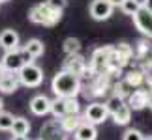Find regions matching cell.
I'll use <instances>...</instances> for the list:
<instances>
[{
  "instance_id": "2",
  "label": "cell",
  "mask_w": 152,
  "mask_h": 140,
  "mask_svg": "<svg viewBox=\"0 0 152 140\" xmlns=\"http://www.w3.org/2000/svg\"><path fill=\"white\" fill-rule=\"evenodd\" d=\"M62 17V11H58L55 8H51L47 2L32 6L28 11V21L34 25H42V26H55Z\"/></svg>"
},
{
  "instance_id": "20",
  "label": "cell",
  "mask_w": 152,
  "mask_h": 140,
  "mask_svg": "<svg viewBox=\"0 0 152 140\" xmlns=\"http://www.w3.org/2000/svg\"><path fill=\"white\" fill-rule=\"evenodd\" d=\"M111 116H113V120H115L116 125H128L130 120H132V108L128 107V103H124L118 110H115Z\"/></svg>"
},
{
  "instance_id": "34",
  "label": "cell",
  "mask_w": 152,
  "mask_h": 140,
  "mask_svg": "<svg viewBox=\"0 0 152 140\" xmlns=\"http://www.w3.org/2000/svg\"><path fill=\"white\" fill-rule=\"evenodd\" d=\"M2 75H4V69H2V66H0V79H2Z\"/></svg>"
},
{
  "instance_id": "32",
  "label": "cell",
  "mask_w": 152,
  "mask_h": 140,
  "mask_svg": "<svg viewBox=\"0 0 152 140\" xmlns=\"http://www.w3.org/2000/svg\"><path fill=\"white\" fill-rule=\"evenodd\" d=\"M11 140H28V136H19V135H13Z\"/></svg>"
},
{
  "instance_id": "7",
  "label": "cell",
  "mask_w": 152,
  "mask_h": 140,
  "mask_svg": "<svg viewBox=\"0 0 152 140\" xmlns=\"http://www.w3.org/2000/svg\"><path fill=\"white\" fill-rule=\"evenodd\" d=\"M107 118H109L107 107H105V103H100V101L90 103L88 107H86L85 114H83V120L86 121V123H92V125H100Z\"/></svg>"
},
{
  "instance_id": "8",
  "label": "cell",
  "mask_w": 152,
  "mask_h": 140,
  "mask_svg": "<svg viewBox=\"0 0 152 140\" xmlns=\"http://www.w3.org/2000/svg\"><path fill=\"white\" fill-rule=\"evenodd\" d=\"M133 25L145 38L152 39V11H147L145 8H139L135 13L132 15Z\"/></svg>"
},
{
  "instance_id": "12",
  "label": "cell",
  "mask_w": 152,
  "mask_h": 140,
  "mask_svg": "<svg viewBox=\"0 0 152 140\" xmlns=\"http://www.w3.org/2000/svg\"><path fill=\"white\" fill-rule=\"evenodd\" d=\"M28 107H30V112L34 116H45L51 110V99L47 95H43V93H39V95H34L30 99Z\"/></svg>"
},
{
  "instance_id": "5",
  "label": "cell",
  "mask_w": 152,
  "mask_h": 140,
  "mask_svg": "<svg viewBox=\"0 0 152 140\" xmlns=\"http://www.w3.org/2000/svg\"><path fill=\"white\" fill-rule=\"evenodd\" d=\"M79 110H81V105L77 101V97H56L51 101L49 112L58 120L66 114H79Z\"/></svg>"
},
{
  "instance_id": "15",
  "label": "cell",
  "mask_w": 152,
  "mask_h": 140,
  "mask_svg": "<svg viewBox=\"0 0 152 140\" xmlns=\"http://www.w3.org/2000/svg\"><path fill=\"white\" fill-rule=\"evenodd\" d=\"M0 47L4 51H13L19 47V34L11 28H6V30L0 32Z\"/></svg>"
},
{
  "instance_id": "31",
  "label": "cell",
  "mask_w": 152,
  "mask_h": 140,
  "mask_svg": "<svg viewBox=\"0 0 152 140\" xmlns=\"http://www.w3.org/2000/svg\"><path fill=\"white\" fill-rule=\"evenodd\" d=\"M147 107L152 110V90H148V101H147Z\"/></svg>"
},
{
  "instance_id": "23",
  "label": "cell",
  "mask_w": 152,
  "mask_h": 140,
  "mask_svg": "<svg viewBox=\"0 0 152 140\" xmlns=\"http://www.w3.org/2000/svg\"><path fill=\"white\" fill-rule=\"evenodd\" d=\"M141 8V0H124V2L120 4V9H122V13H126V15H133L135 11Z\"/></svg>"
},
{
  "instance_id": "30",
  "label": "cell",
  "mask_w": 152,
  "mask_h": 140,
  "mask_svg": "<svg viewBox=\"0 0 152 140\" xmlns=\"http://www.w3.org/2000/svg\"><path fill=\"white\" fill-rule=\"evenodd\" d=\"M111 2V6H113V8H120V4L124 2V0H109Z\"/></svg>"
},
{
  "instance_id": "6",
  "label": "cell",
  "mask_w": 152,
  "mask_h": 140,
  "mask_svg": "<svg viewBox=\"0 0 152 140\" xmlns=\"http://www.w3.org/2000/svg\"><path fill=\"white\" fill-rule=\"evenodd\" d=\"M111 52H113V45H103V47H100V49L94 51V54H92V58H90L88 67L96 75L107 73L109 60H111Z\"/></svg>"
},
{
  "instance_id": "16",
  "label": "cell",
  "mask_w": 152,
  "mask_h": 140,
  "mask_svg": "<svg viewBox=\"0 0 152 140\" xmlns=\"http://www.w3.org/2000/svg\"><path fill=\"white\" fill-rule=\"evenodd\" d=\"M73 138H75V140H96V138H98L96 125L83 121V123H81L77 129L73 131Z\"/></svg>"
},
{
  "instance_id": "22",
  "label": "cell",
  "mask_w": 152,
  "mask_h": 140,
  "mask_svg": "<svg viewBox=\"0 0 152 140\" xmlns=\"http://www.w3.org/2000/svg\"><path fill=\"white\" fill-rule=\"evenodd\" d=\"M62 49L64 52L69 56V54H79V51H81V41L77 38H66L64 39V45H62Z\"/></svg>"
},
{
  "instance_id": "36",
  "label": "cell",
  "mask_w": 152,
  "mask_h": 140,
  "mask_svg": "<svg viewBox=\"0 0 152 140\" xmlns=\"http://www.w3.org/2000/svg\"><path fill=\"white\" fill-rule=\"evenodd\" d=\"M0 2H8V0H0Z\"/></svg>"
},
{
  "instance_id": "3",
  "label": "cell",
  "mask_w": 152,
  "mask_h": 140,
  "mask_svg": "<svg viewBox=\"0 0 152 140\" xmlns=\"http://www.w3.org/2000/svg\"><path fill=\"white\" fill-rule=\"evenodd\" d=\"M30 62H34L32 56L28 54L23 47H17L13 51H6V54L2 56V60H0V66L8 73H17L25 64H30Z\"/></svg>"
},
{
  "instance_id": "19",
  "label": "cell",
  "mask_w": 152,
  "mask_h": 140,
  "mask_svg": "<svg viewBox=\"0 0 152 140\" xmlns=\"http://www.w3.org/2000/svg\"><path fill=\"white\" fill-rule=\"evenodd\" d=\"M23 49H25L28 54L32 56V60H36V58H39L43 54V51H45V47H43V41L42 39H28V41L23 45Z\"/></svg>"
},
{
  "instance_id": "26",
  "label": "cell",
  "mask_w": 152,
  "mask_h": 140,
  "mask_svg": "<svg viewBox=\"0 0 152 140\" xmlns=\"http://www.w3.org/2000/svg\"><path fill=\"white\" fill-rule=\"evenodd\" d=\"M143 133L139 129H128L124 133V136H122V140H143Z\"/></svg>"
},
{
  "instance_id": "14",
  "label": "cell",
  "mask_w": 152,
  "mask_h": 140,
  "mask_svg": "<svg viewBox=\"0 0 152 140\" xmlns=\"http://www.w3.org/2000/svg\"><path fill=\"white\" fill-rule=\"evenodd\" d=\"M19 77H17V73H8V71H4L2 75V79H0V92L2 93H13L19 90Z\"/></svg>"
},
{
  "instance_id": "11",
  "label": "cell",
  "mask_w": 152,
  "mask_h": 140,
  "mask_svg": "<svg viewBox=\"0 0 152 140\" xmlns=\"http://www.w3.org/2000/svg\"><path fill=\"white\" fill-rule=\"evenodd\" d=\"M128 99V107H130L132 110H141L147 107V101H148V90L145 88H135L132 90V93L126 97Z\"/></svg>"
},
{
  "instance_id": "35",
  "label": "cell",
  "mask_w": 152,
  "mask_h": 140,
  "mask_svg": "<svg viewBox=\"0 0 152 140\" xmlns=\"http://www.w3.org/2000/svg\"><path fill=\"white\" fill-rule=\"evenodd\" d=\"M143 140H152V136H145V138H143Z\"/></svg>"
},
{
  "instance_id": "28",
  "label": "cell",
  "mask_w": 152,
  "mask_h": 140,
  "mask_svg": "<svg viewBox=\"0 0 152 140\" xmlns=\"http://www.w3.org/2000/svg\"><path fill=\"white\" fill-rule=\"evenodd\" d=\"M141 8H145L147 11H152V0H141Z\"/></svg>"
},
{
  "instance_id": "9",
  "label": "cell",
  "mask_w": 152,
  "mask_h": 140,
  "mask_svg": "<svg viewBox=\"0 0 152 140\" xmlns=\"http://www.w3.org/2000/svg\"><path fill=\"white\" fill-rule=\"evenodd\" d=\"M39 140H68V133L60 127L58 120H49L47 123L42 127L39 133Z\"/></svg>"
},
{
  "instance_id": "27",
  "label": "cell",
  "mask_w": 152,
  "mask_h": 140,
  "mask_svg": "<svg viewBox=\"0 0 152 140\" xmlns=\"http://www.w3.org/2000/svg\"><path fill=\"white\" fill-rule=\"evenodd\" d=\"M47 4L51 6V8H55V9H58V11H62L64 8H66L68 0H47Z\"/></svg>"
},
{
  "instance_id": "25",
  "label": "cell",
  "mask_w": 152,
  "mask_h": 140,
  "mask_svg": "<svg viewBox=\"0 0 152 140\" xmlns=\"http://www.w3.org/2000/svg\"><path fill=\"white\" fill-rule=\"evenodd\" d=\"M11 123H13V114L0 112V131H10Z\"/></svg>"
},
{
  "instance_id": "24",
  "label": "cell",
  "mask_w": 152,
  "mask_h": 140,
  "mask_svg": "<svg viewBox=\"0 0 152 140\" xmlns=\"http://www.w3.org/2000/svg\"><path fill=\"white\" fill-rule=\"evenodd\" d=\"M132 90H133V88H132V86L126 82L124 79H122V80H118V82L115 84V95H118V97H122V99H126L128 95H130V93H132Z\"/></svg>"
},
{
  "instance_id": "18",
  "label": "cell",
  "mask_w": 152,
  "mask_h": 140,
  "mask_svg": "<svg viewBox=\"0 0 152 140\" xmlns=\"http://www.w3.org/2000/svg\"><path fill=\"white\" fill-rule=\"evenodd\" d=\"M145 77H147V75H145L143 69H137V67H135V69H130V71L126 73L124 80L132 86L133 90H135V88H143V84H145Z\"/></svg>"
},
{
  "instance_id": "4",
  "label": "cell",
  "mask_w": 152,
  "mask_h": 140,
  "mask_svg": "<svg viewBox=\"0 0 152 140\" xmlns=\"http://www.w3.org/2000/svg\"><path fill=\"white\" fill-rule=\"evenodd\" d=\"M17 77H19V82L26 88H38L39 84L43 82V69L36 66L34 62L25 64L19 71H17Z\"/></svg>"
},
{
  "instance_id": "33",
  "label": "cell",
  "mask_w": 152,
  "mask_h": 140,
  "mask_svg": "<svg viewBox=\"0 0 152 140\" xmlns=\"http://www.w3.org/2000/svg\"><path fill=\"white\" fill-rule=\"evenodd\" d=\"M2 107H4V101H2V97H0V112H2Z\"/></svg>"
},
{
  "instance_id": "17",
  "label": "cell",
  "mask_w": 152,
  "mask_h": 140,
  "mask_svg": "<svg viewBox=\"0 0 152 140\" xmlns=\"http://www.w3.org/2000/svg\"><path fill=\"white\" fill-rule=\"evenodd\" d=\"M83 121L85 120H83L81 114H66V116H62V118H58V123H60V127L66 133H73Z\"/></svg>"
},
{
  "instance_id": "29",
  "label": "cell",
  "mask_w": 152,
  "mask_h": 140,
  "mask_svg": "<svg viewBox=\"0 0 152 140\" xmlns=\"http://www.w3.org/2000/svg\"><path fill=\"white\" fill-rule=\"evenodd\" d=\"M145 84L148 86V90H152V73H150V75H147V77H145Z\"/></svg>"
},
{
  "instance_id": "13",
  "label": "cell",
  "mask_w": 152,
  "mask_h": 140,
  "mask_svg": "<svg viewBox=\"0 0 152 140\" xmlns=\"http://www.w3.org/2000/svg\"><path fill=\"white\" fill-rule=\"evenodd\" d=\"M85 67H86V62H85L83 56H81V54H69L66 60H64V67L62 69H64V71L73 73V75H77V77L81 79Z\"/></svg>"
},
{
  "instance_id": "1",
  "label": "cell",
  "mask_w": 152,
  "mask_h": 140,
  "mask_svg": "<svg viewBox=\"0 0 152 140\" xmlns=\"http://www.w3.org/2000/svg\"><path fill=\"white\" fill-rule=\"evenodd\" d=\"M51 90L56 97H77L81 92V79L69 71H58L51 80Z\"/></svg>"
},
{
  "instance_id": "21",
  "label": "cell",
  "mask_w": 152,
  "mask_h": 140,
  "mask_svg": "<svg viewBox=\"0 0 152 140\" xmlns=\"http://www.w3.org/2000/svg\"><path fill=\"white\" fill-rule=\"evenodd\" d=\"M13 135H19V136H26L28 131H30V123H28L26 118H23V116H19V118H13V123H11V129H10Z\"/></svg>"
},
{
  "instance_id": "10",
  "label": "cell",
  "mask_w": 152,
  "mask_h": 140,
  "mask_svg": "<svg viewBox=\"0 0 152 140\" xmlns=\"http://www.w3.org/2000/svg\"><path fill=\"white\" fill-rule=\"evenodd\" d=\"M113 9L115 8L111 6L109 0H92L90 4V15L96 21H107L113 15Z\"/></svg>"
}]
</instances>
